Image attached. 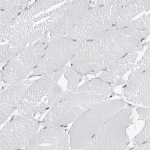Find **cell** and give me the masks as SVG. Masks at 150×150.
Wrapping results in <instances>:
<instances>
[{"label": "cell", "mask_w": 150, "mask_h": 150, "mask_svg": "<svg viewBox=\"0 0 150 150\" xmlns=\"http://www.w3.org/2000/svg\"><path fill=\"white\" fill-rule=\"evenodd\" d=\"M47 45L35 42L9 59L1 71V82L15 85L27 78L43 56Z\"/></svg>", "instance_id": "8992f818"}, {"label": "cell", "mask_w": 150, "mask_h": 150, "mask_svg": "<svg viewBox=\"0 0 150 150\" xmlns=\"http://www.w3.org/2000/svg\"><path fill=\"white\" fill-rule=\"evenodd\" d=\"M50 109L51 108L46 102H42L40 103H38L29 102L21 98L17 110L19 115L34 117L37 114L42 115Z\"/></svg>", "instance_id": "e0dca14e"}, {"label": "cell", "mask_w": 150, "mask_h": 150, "mask_svg": "<svg viewBox=\"0 0 150 150\" xmlns=\"http://www.w3.org/2000/svg\"><path fill=\"white\" fill-rule=\"evenodd\" d=\"M129 107L136 106L121 98L108 100L85 112L73 122L69 129L70 148L82 149L110 118L121 109Z\"/></svg>", "instance_id": "7a4b0ae2"}, {"label": "cell", "mask_w": 150, "mask_h": 150, "mask_svg": "<svg viewBox=\"0 0 150 150\" xmlns=\"http://www.w3.org/2000/svg\"><path fill=\"white\" fill-rule=\"evenodd\" d=\"M123 1H105V4L93 6L67 33L68 38L83 42L113 28Z\"/></svg>", "instance_id": "3957f363"}, {"label": "cell", "mask_w": 150, "mask_h": 150, "mask_svg": "<svg viewBox=\"0 0 150 150\" xmlns=\"http://www.w3.org/2000/svg\"><path fill=\"white\" fill-rule=\"evenodd\" d=\"M63 2V1H54V0H42L35 1L31 5L28 6L22 12L19 18L23 20L33 19V17L42 11H46L52 6Z\"/></svg>", "instance_id": "ac0fdd59"}, {"label": "cell", "mask_w": 150, "mask_h": 150, "mask_svg": "<svg viewBox=\"0 0 150 150\" xmlns=\"http://www.w3.org/2000/svg\"><path fill=\"white\" fill-rule=\"evenodd\" d=\"M28 6H23L0 10V30H2L11 22L19 16Z\"/></svg>", "instance_id": "ffe728a7"}, {"label": "cell", "mask_w": 150, "mask_h": 150, "mask_svg": "<svg viewBox=\"0 0 150 150\" xmlns=\"http://www.w3.org/2000/svg\"><path fill=\"white\" fill-rule=\"evenodd\" d=\"M40 124V121L34 117H12L0 132V150L24 149Z\"/></svg>", "instance_id": "52a82bcc"}, {"label": "cell", "mask_w": 150, "mask_h": 150, "mask_svg": "<svg viewBox=\"0 0 150 150\" xmlns=\"http://www.w3.org/2000/svg\"><path fill=\"white\" fill-rule=\"evenodd\" d=\"M83 42L66 36L50 39L43 56L28 79L56 71L66 66L80 51Z\"/></svg>", "instance_id": "5b68a950"}, {"label": "cell", "mask_w": 150, "mask_h": 150, "mask_svg": "<svg viewBox=\"0 0 150 150\" xmlns=\"http://www.w3.org/2000/svg\"><path fill=\"white\" fill-rule=\"evenodd\" d=\"M31 1L26 0H0V10H5L9 8L28 6Z\"/></svg>", "instance_id": "603a6c76"}, {"label": "cell", "mask_w": 150, "mask_h": 150, "mask_svg": "<svg viewBox=\"0 0 150 150\" xmlns=\"http://www.w3.org/2000/svg\"><path fill=\"white\" fill-rule=\"evenodd\" d=\"M90 7L91 1H71L66 13L68 33L80 21Z\"/></svg>", "instance_id": "2e32d148"}, {"label": "cell", "mask_w": 150, "mask_h": 150, "mask_svg": "<svg viewBox=\"0 0 150 150\" xmlns=\"http://www.w3.org/2000/svg\"><path fill=\"white\" fill-rule=\"evenodd\" d=\"M127 100L137 105L150 106V68L142 73L132 70L122 87Z\"/></svg>", "instance_id": "8fae6325"}, {"label": "cell", "mask_w": 150, "mask_h": 150, "mask_svg": "<svg viewBox=\"0 0 150 150\" xmlns=\"http://www.w3.org/2000/svg\"><path fill=\"white\" fill-rule=\"evenodd\" d=\"M116 95L122 96L116 94L108 83L97 77L86 81L75 93L66 90L62 99L86 111Z\"/></svg>", "instance_id": "ba28073f"}, {"label": "cell", "mask_w": 150, "mask_h": 150, "mask_svg": "<svg viewBox=\"0 0 150 150\" xmlns=\"http://www.w3.org/2000/svg\"><path fill=\"white\" fill-rule=\"evenodd\" d=\"M150 8V0L144 1H123L114 27L126 28L133 19L144 11H148Z\"/></svg>", "instance_id": "9a60e30c"}, {"label": "cell", "mask_w": 150, "mask_h": 150, "mask_svg": "<svg viewBox=\"0 0 150 150\" xmlns=\"http://www.w3.org/2000/svg\"><path fill=\"white\" fill-rule=\"evenodd\" d=\"M65 69L66 66L53 73L43 75L40 79L34 81L22 99L38 103L42 102V98L51 94L58 86L57 82L64 74Z\"/></svg>", "instance_id": "5bb4252c"}, {"label": "cell", "mask_w": 150, "mask_h": 150, "mask_svg": "<svg viewBox=\"0 0 150 150\" xmlns=\"http://www.w3.org/2000/svg\"><path fill=\"white\" fill-rule=\"evenodd\" d=\"M150 31L115 27L83 42L71 61V66L84 76L102 72L126 56L149 36Z\"/></svg>", "instance_id": "6da1fadb"}, {"label": "cell", "mask_w": 150, "mask_h": 150, "mask_svg": "<svg viewBox=\"0 0 150 150\" xmlns=\"http://www.w3.org/2000/svg\"><path fill=\"white\" fill-rule=\"evenodd\" d=\"M64 75L67 80V90L72 93H75L77 91L79 84L85 77L83 74L74 70L71 66H66Z\"/></svg>", "instance_id": "d6986e66"}, {"label": "cell", "mask_w": 150, "mask_h": 150, "mask_svg": "<svg viewBox=\"0 0 150 150\" xmlns=\"http://www.w3.org/2000/svg\"><path fill=\"white\" fill-rule=\"evenodd\" d=\"M33 81H22L15 85H6L2 86L0 100L1 124L6 121L8 117L18 109L23 95Z\"/></svg>", "instance_id": "4fadbf2b"}, {"label": "cell", "mask_w": 150, "mask_h": 150, "mask_svg": "<svg viewBox=\"0 0 150 150\" xmlns=\"http://www.w3.org/2000/svg\"><path fill=\"white\" fill-rule=\"evenodd\" d=\"M149 46H147V49L145 51L144 56L142 59L137 62V66L140 64H145L148 66H150V51H149Z\"/></svg>", "instance_id": "d4e9b609"}, {"label": "cell", "mask_w": 150, "mask_h": 150, "mask_svg": "<svg viewBox=\"0 0 150 150\" xmlns=\"http://www.w3.org/2000/svg\"><path fill=\"white\" fill-rule=\"evenodd\" d=\"M126 28L133 31H150V14L144 15L142 17L132 21Z\"/></svg>", "instance_id": "44dd1931"}, {"label": "cell", "mask_w": 150, "mask_h": 150, "mask_svg": "<svg viewBox=\"0 0 150 150\" xmlns=\"http://www.w3.org/2000/svg\"><path fill=\"white\" fill-rule=\"evenodd\" d=\"M70 148L67 126L43 127L37 132L24 149H68Z\"/></svg>", "instance_id": "30bf717a"}, {"label": "cell", "mask_w": 150, "mask_h": 150, "mask_svg": "<svg viewBox=\"0 0 150 150\" xmlns=\"http://www.w3.org/2000/svg\"><path fill=\"white\" fill-rule=\"evenodd\" d=\"M133 108H124L110 118L82 149H127L130 141L127 130L134 124Z\"/></svg>", "instance_id": "277c9868"}, {"label": "cell", "mask_w": 150, "mask_h": 150, "mask_svg": "<svg viewBox=\"0 0 150 150\" xmlns=\"http://www.w3.org/2000/svg\"><path fill=\"white\" fill-rule=\"evenodd\" d=\"M32 19L23 20L18 16L7 25L0 30L2 42L8 41V45L21 52L34 42H38L45 33V22L34 27Z\"/></svg>", "instance_id": "9c48e42d"}, {"label": "cell", "mask_w": 150, "mask_h": 150, "mask_svg": "<svg viewBox=\"0 0 150 150\" xmlns=\"http://www.w3.org/2000/svg\"><path fill=\"white\" fill-rule=\"evenodd\" d=\"M149 42L140 44L126 56L103 70L98 77L108 83L114 90L118 86L125 85L126 81L124 79V74L137 67V64H134L138 57L137 52L142 51L144 47L149 46Z\"/></svg>", "instance_id": "7c38bea8"}, {"label": "cell", "mask_w": 150, "mask_h": 150, "mask_svg": "<svg viewBox=\"0 0 150 150\" xmlns=\"http://www.w3.org/2000/svg\"><path fill=\"white\" fill-rule=\"evenodd\" d=\"M129 149H137V150H150V141L145 142L141 145L134 146L132 148H127Z\"/></svg>", "instance_id": "484cf974"}, {"label": "cell", "mask_w": 150, "mask_h": 150, "mask_svg": "<svg viewBox=\"0 0 150 150\" xmlns=\"http://www.w3.org/2000/svg\"><path fill=\"white\" fill-rule=\"evenodd\" d=\"M145 121V124L143 129L132 140L134 146L139 145L150 141V118L148 117Z\"/></svg>", "instance_id": "7402d4cb"}, {"label": "cell", "mask_w": 150, "mask_h": 150, "mask_svg": "<svg viewBox=\"0 0 150 150\" xmlns=\"http://www.w3.org/2000/svg\"><path fill=\"white\" fill-rule=\"evenodd\" d=\"M136 111L139 115L138 120L145 121L149 117L150 108L148 107H137Z\"/></svg>", "instance_id": "cb8c5ba5"}]
</instances>
